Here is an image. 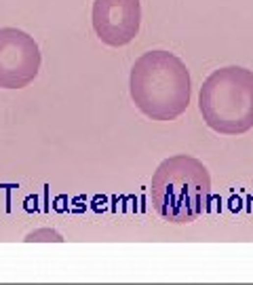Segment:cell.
I'll use <instances>...</instances> for the list:
<instances>
[{"label": "cell", "instance_id": "3957f363", "mask_svg": "<svg viewBox=\"0 0 253 285\" xmlns=\"http://www.w3.org/2000/svg\"><path fill=\"white\" fill-rule=\"evenodd\" d=\"M199 110L209 129L243 135L253 129V70L226 66L202 81Z\"/></svg>", "mask_w": 253, "mask_h": 285}, {"label": "cell", "instance_id": "8992f818", "mask_svg": "<svg viewBox=\"0 0 253 285\" xmlns=\"http://www.w3.org/2000/svg\"><path fill=\"white\" fill-rule=\"evenodd\" d=\"M24 241H25V243H32V241H55V243H61L63 237L57 230H51V228H40V230L30 232Z\"/></svg>", "mask_w": 253, "mask_h": 285}, {"label": "cell", "instance_id": "7a4b0ae2", "mask_svg": "<svg viewBox=\"0 0 253 285\" xmlns=\"http://www.w3.org/2000/svg\"><path fill=\"white\" fill-rule=\"evenodd\" d=\"M152 207L169 224H190L211 205V175L202 161L175 154L156 167L150 182Z\"/></svg>", "mask_w": 253, "mask_h": 285}, {"label": "cell", "instance_id": "6da1fadb", "mask_svg": "<svg viewBox=\"0 0 253 285\" xmlns=\"http://www.w3.org/2000/svg\"><path fill=\"white\" fill-rule=\"evenodd\" d=\"M129 93L146 118L167 123L188 110L192 81L177 55L158 49L135 59L129 76Z\"/></svg>", "mask_w": 253, "mask_h": 285}, {"label": "cell", "instance_id": "5b68a950", "mask_svg": "<svg viewBox=\"0 0 253 285\" xmlns=\"http://www.w3.org/2000/svg\"><path fill=\"white\" fill-rule=\"evenodd\" d=\"M91 24L103 45L125 47L137 36L142 26L139 0H93Z\"/></svg>", "mask_w": 253, "mask_h": 285}, {"label": "cell", "instance_id": "277c9868", "mask_svg": "<svg viewBox=\"0 0 253 285\" xmlns=\"http://www.w3.org/2000/svg\"><path fill=\"white\" fill-rule=\"evenodd\" d=\"M40 49L30 34L0 28V89H24L40 72Z\"/></svg>", "mask_w": 253, "mask_h": 285}]
</instances>
